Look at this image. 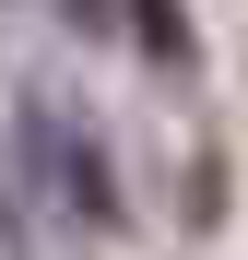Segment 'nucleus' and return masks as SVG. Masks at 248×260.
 Segmentation results:
<instances>
[{
    "label": "nucleus",
    "instance_id": "obj_1",
    "mask_svg": "<svg viewBox=\"0 0 248 260\" xmlns=\"http://www.w3.org/2000/svg\"><path fill=\"white\" fill-rule=\"evenodd\" d=\"M48 154H59V178H71V213H95V225H118V189H107V154L83 142L71 118H48V107H36V166H48Z\"/></svg>",
    "mask_w": 248,
    "mask_h": 260
},
{
    "label": "nucleus",
    "instance_id": "obj_2",
    "mask_svg": "<svg viewBox=\"0 0 248 260\" xmlns=\"http://www.w3.org/2000/svg\"><path fill=\"white\" fill-rule=\"evenodd\" d=\"M59 12H71V24H107V0H59Z\"/></svg>",
    "mask_w": 248,
    "mask_h": 260
}]
</instances>
